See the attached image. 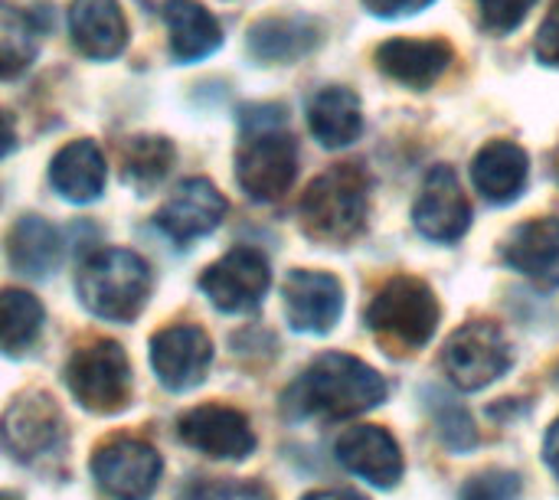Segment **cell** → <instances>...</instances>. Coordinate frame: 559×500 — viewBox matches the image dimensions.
<instances>
[{
	"label": "cell",
	"instance_id": "cell-1",
	"mask_svg": "<svg viewBox=\"0 0 559 500\" xmlns=\"http://www.w3.org/2000/svg\"><path fill=\"white\" fill-rule=\"evenodd\" d=\"M386 393V380L364 360L350 354H324L298 377L285 403L295 416L350 419L380 406Z\"/></svg>",
	"mask_w": 559,
	"mask_h": 500
},
{
	"label": "cell",
	"instance_id": "cell-2",
	"mask_svg": "<svg viewBox=\"0 0 559 500\" xmlns=\"http://www.w3.org/2000/svg\"><path fill=\"white\" fill-rule=\"evenodd\" d=\"M370 177L360 164H337L314 177L301 197L298 216L308 239L324 246H347L367 226Z\"/></svg>",
	"mask_w": 559,
	"mask_h": 500
},
{
	"label": "cell",
	"instance_id": "cell-3",
	"mask_svg": "<svg viewBox=\"0 0 559 500\" xmlns=\"http://www.w3.org/2000/svg\"><path fill=\"white\" fill-rule=\"evenodd\" d=\"M75 291L95 318L128 324L147 305L151 269L138 252L105 249V252H95L82 265L75 278Z\"/></svg>",
	"mask_w": 559,
	"mask_h": 500
},
{
	"label": "cell",
	"instance_id": "cell-4",
	"mask_svg": "<svg viewBox=\"0 0 559 500\" xmlns=\"http://www.w3.org/2000/svg\"><path fill=\"white\" fill-rule=\"evenodd\" d=\"M367 324L390 344L419 350L439 328V301L432 288L416 275L390 278L367 308Z\"/></svg>",
	"mask_w": 559,
	"mask_h": 500
},
{
	"label": "cell",
	"instance_id": "cell-5",
	"mask_svg": "<svg viewBox=\"0 0 559 500\" xmlns=\"http://www.w3.org/2000/svg\"><path fill=\"white\" fill-rule=\"evenodd\" d=\"M66 386L82 409L115 416L131 403V364L121 344L92 341L79 347L66 364Z\"/></svg>",
	"mask_w": 559,
	"mask_h": 500
},
{
	"label": "cell",
	"instance_id": "cell-6",
	"mask_svg": "<svg viewBox=\"0 0 559 500\" xmlns=\"http://www.w3.org/2000/svg\"><path fill=\"white\" fill-rule=\"evenodd\" d=\"M298 174V147L292 134L278 128L246 131V141L236 154V180L255 203L282 200Z\"/></svg>",
	"mask_w": 559,
	"mask_h": 500
},
{
	"label": "cell",
	"instance_id": "cell-7",
	"mask_svg": "<svg viewBox=\"0 0 559 500\" xmlns=\"http://www.w3.org/2000/svg\"><path fill=\"white\" fill-rule=\"evenodd\" d=\"M445 373L465 393L485 390L511 367V344L491 321H472L459 328L442 350Z\"/></svg>",
	"mask_w": 559,
	"mask_h": 500
},
{
	"label": "cell",
	"instance_id": "cell-8",
	"mask_svg": "<svg viewBox=\"0 0 559 500\" xmlns=\"http://www.w3.org/2000/svg\"><path fill=\"white\" fill-rule=\"evenodd\" d=\"M272 285L269 259L259 249L239 246L229 249L219 262H213L200 275L203 295L226 314H246L255 311Z\"/></svg>",
	"mask_w": 559,
	"mask_h": 500
},
{
	"label": "cell",
	"instance_id": "cell-9",
	"mask_svg": "<svg viewBox=\"0 0 559 500\" xmlns=\"http://www.w3.org/2000/svg\"><path fill=\"white\" fill-rule=\"evenodd\" d=\"M160 455L138 439H111L92 459V475L111 500H147L160 481Z\"/></svg>",
	"mask_w": 559,
	"mask_h": 500
},
{
	"label": "cell",
	"instance_id": "cell-10",
	"mask_svg": "<svg viewBox=\"0 0 559 500\" xmlns=\"http://www.w3.org/2000/svg\"><path fill=\"white\" fill-rule=\"evenodd\" d=\"M66 429L56 400L46 393H26L10 403L0 419V445L16 462H36L62 449Z\"/></svg>",
	"mask_w": 559,
	"mask_h": 500
},
{
	"label": "cell",
	"instance_id": "cell-11",
	"mask_svg": "<svg viewBox=\"0 0 559 500\" xmlns=\"http://www.w3.org/2000/svg\"><path fill=\"white\" fill-rule=\"evenodd\" d=\"M180 442L219 462H242L255 452V432L239 409L210 403L180 419Z\"/></svg>",
	"mask_w": 559,
	"mask_h": 500
},
{
	"label": "cell",
	"instance_id": "cell-12",
	"mask_svg": "<svg viewBox=\"0 0 559 500\" xmlns=\"http://www.w3.org/2000/svg\"><path fill=\"white\" fill-rule=\"evenodd\" d=\"M416 229L432 242H455L472 226V206L459 183V174L449 164H439L426 174L423 193L413 206Z\"/></svg>",
	"mask_w": 559,
	"mask_h": 500
},
{
	"label": "cell",
	"instance_id": "cell-13",
	"mask_svg": "<svg viewBox=\"0 0 559 500\" xmlns=\"http://www.w3.org/2000/svg\"><path fill=\"white\" fill-rule=\"evenodd\" d=\"M210 364H213V344L206 331L193 324L164 328L151 341V367L157 380L174 393L193 390L206 377Z\"/></svg>",
	"mask_w": 559,
	"mask_h": 500
},
{
	"label": "cell",
	"instance_id": "cell-14",
	"mask_svg": "<svg viewBox=\"0 0 559 500\" xmlns=\"http://www.w3.org/2000/svg\"><path fill=\"white\" fill-rule=\"evenodd\" d=\"M285 314L301 334H328L344 314V288L328 272L295 269L285 278Z\"/></svg>",
	"mask_w": 559,
	"mask_h": 500
},
{
	"label": "cell",
	"instance_id": "cell-15",
	"mask_svg": "<svg viewBox=\"0 0 559 500\" xmlns=\"http://www.w3.org/2000/svg\"><path fill=\"white\" fill-rule=\"evenodd\" d=\"M226 216V200L223 193L203 180V177H193L187 183L177 187V193L160 206V213L154 216V223L177 242V246H187L200 236H210Z\"/></svg>",
	"mask_w": 559,
	"mask_h": 500
},
{
	"label": "cell",
	"instance_id": "cell-16",
	"mask_svg": "<svg viewBox=\"0 0 559 500\" xmlns=\"http://www.w3.org/2000/svg\"><path fill=\"white\" fill-rule=\"evenodd\" d=\"M334 452H337V462L350 475H357V478H364V481H370L377 488H393L406 472L396 439L380 426H354V429H347L337 439Z\"/></svg>",
	"mask_w": 559,
	"mask_h": 500
},
{
	"label": "cell",
	"instance_id": "cell-17",
	"mask_svg": "<svg viewBox=\"0 0 559 500\" xmlns=\"http://www.w3.org/2000/svg\"><path fill=\"white\" fill-rule=\"evenodd\" d=\"M504 262L540 288H559V216L521 223L504 249Z\"/></svg>",
	"mask_w": 559,
	"mask_h": 500
},
{
	"label": "cell",
	"instance_id": "cell-18",
	"mask_svg": "<svg viewBox=\"0 0 559 500\" xmlns=\"http://www.w3.org/2000/svg\"><path fill=\"white\" fill-rule=\"evenodd\" d=\"M455 49L445 39H386L377 49V69L390 75L400 85L409 88H429L442 79V72L452 66Z\"/></svg>",
	"mask_w": 559,
	"mask_h": 500
},
{
	"label": "cell",
	"instance_id": "cell-19",
	"mask_svg": "<svg viewBox=\"0 0 559 500\" xmlns=\"http://www.w3.org/2000/svg\"><path fill=\"white\" fill-rule=\"evenodd\" d=\"M69 33L82 56L115 59L128 43V23L118 0H72Z\"/></svg>",
	"mask_w": 559,
	"mask_h": 500
},
{
	"label": "cell",
	"instance_id": "cell-20",
	"mask_svg": "<svg viewBox=\"0 0 559 500\" xmlns=\"http://www.w3.org/2000/svg\"><path fill=\"white\" fill-rule=\"evenodd\" d=\"M531 160L514 141H491L472 164V180L488 203H511L524 193Z\"/></svg>",
	"mask_w": 559,
	"mask_h": 500
},
{
	"label": "cell",
	"instance_id": "cell-21",
	"mask_svg": "<svg viewBox=\"0 0 559 500\" xmlns=\"http://www.w3.org/2000/svg\"><path fill=\"white\" fill-rule=\"evenodd\" d=\"M49 183L69 203H92L105 190V157L95 141L66 144L49 167Z\"/></svg>",
	"mask_w": 559,
	"mask_h": 500
},
{
	"label": "cell",
	"instance_id": "cell-22",
	"mask_svg": "<svg viewBox=\"0 0 559 500\" xmlns=\"http://www.w3.org/2000/svg\"><path fill=\"white\" fill-rule=\"evenodd\" d=\"M308 124L324 147H347L364 131L360 98L344 85L321 88L308 105Z\"/></svg>",
	"mask_w": 559,
	"mask_h": 500
},
{
	"label": "cell",
	"instance_id": "cell-23",
	"mask_svg": "<svg viewBox=\"0 0 559 500\" xmlns=\"http://www.w3.org/2000/svg\"><path fill=\"white\" fill-rule=\"evenodd\" d=\"M164 16H167V29H170V52L180 62H197L219 49L223 29H219L216 16L206 7H200L197 0H170L164 7Z\"/></svg>",
	"mask_w": 559,
	"mask_h": 500
},
{
	"label": "cell",
	"instance_id": "cell-24",
	"mask_svg": "<svg viewBox=\"0 0 559 500\" xmlns=\"http://www.w3.org/2000/svg\"><path fill=\"white\" fill-rule=\"evenodd\" d=\"M321 29L305 16H269L249 29V52L262 62H292L311 52Z\"/></svg>",
	"mask_w": 559,
	"mask_h": 500
},
{
	"label": "cell",
	"instance_id": "cell-25",
	"mask_svg": "<svg viewBox=\"0 0 559 500\" xmlns=\"http://www.w3.org/2000/svg\"><path fill=\"white\" fill-rule=\"evenodd\" d=\"M7 255L16 272L43 278L59 265V255H62L59 233L39 216H23L7 236Z\"/></svg>",
	"mask_w": 559,
	"mask_h": 500
},
{
	"label": "cell",
	"instance_id": "cell-26",
	"mask_svg": "<svg viewBox=\"0 0 559 500\" xmlns=\"http://www.w3.org/2000/svg\"><path fill=\"white\" fill-rule=\"evenodd\" d=\"M43 331V305L20 288H7L0 295V354L20 357L26 354Z\"/></svg>",
	"mask_w": 559,
	"mask_h": 500
},
{
	"label": "cell",
	"instance_id": "cell-27",
	"mask_svg": "<svg viewBox=\"0 0 559 500\" xmlns=\"http://www.w3.org/2000/svg\"><path fill=\"white\" fill-rule=\"evenodd\" d=\"M170 164H174V144L167 138L138 134V138H128L121 144L124 180L141 193H147L154 183H160L167 177Z\"/></svg>",
	"mask_w": 559,
	"mask_h": 500
},
{
	"label": "cell",
	"instance_id": "cell-28",
	"mask_svg": "<svg viewBox=\"0 0 559 500\" xmlns=\"http://www.w3.org/2000/svg\"><path fill=\"white\" fill-rule=\"evenodd\" d=\"M36 39L39 33L33 29L29 16L0 0V79H16L29 69L36 56Z\"/></svg>",
	"mask_w": 559,
	"mask_h": 500
},
{
	"label": "cell",
	"instance_id": "cell-29",
	"mask_svg": "<svg viewBox=\"0 0 559 500\" xmlns=\"http://www.w3.org/2000/svg\"><path fill=\"white\" fill-rule=\"evenodd\" d=\"M432 400H436V403H429V413H432V419H436V429H439L442 442H445L449 449H455V452H465V449L478 445V432H475L472 416H468L455 400H449V396L439 393V390H432Z\"/></svg>",
	"mask_w": 559,
	"mask_h": 500
},
{
	"label": "cell",
	"instance_id": "cell-30",
	"mask_svg": "<svg viewBox=\"0 0 559 500\" xmlns=\"http://www.w3.org/2000/svg\"><path fill=\"white\" fill-rule=\"evenodd\" d=\"M459 500H521V475L508 468H488L465 481Z\"/></svg>",
	"mask_w": 559,
	"mask_h": 500
},
{
	"label": "cell",
	"instance_id": "cell-31",
	"mask_svg": "<svg viewBox=\"0 0 559 500\" xmlns=\"http://www.w3.org/2000/svg\"><path fill=\"white\" fill-rule=\"evenodd\" d=\"M537 0H478V10H481V23L485 29L491 33H511L518 29L527 13L534 10Z\"/></svg>",
	"mask_w": 559,
	"mask_h": 500
},
{
	"label": "cell",
	"instance_id": "cell-32",
	"mask_svg": "<svg viewBox=\"0 0 559 500\" xmlns=\"http://www.w3.org/2000/svg\"><path fill=\"white\" fill-rule=\"evenodd\" d=\"M534 52L544 66H557L559 69V0L554 3V10L547 13L540 33H537V43H534Z\"/></svg>",
	"mask_w": 559,
	"mask_h": 500
},
{
	"label": "cell",
	"instance_id": "cell-33",
	"mask_svg": "<svg viewBox=\"0 0 559 500\" xmlns=\"http://www.w3.org/2000/svg\"><path fill=\"white\" fill-rule=\"evenodd\" d=\"M364 3L377 16H403V13H419L432 0H364Z\"/></svg>",
	"mask_w": 559,
	"mask_h": 500
},
{
	"label": "cell",
	"instance_id": "cell-34",
	"mask_svg": "<svg viewBox=\"0 0 559 500\" xmlns=\"http://www.w3.org/2000/svg\"><path fill=\"white\" fill-rule=\"evenodd\" d=\"M544 459H547V465L554 468V475L559 478V419L554 422V429L547 432V442H544Z\"/></svg>",
	"mask_w": 559,
	"mask_h": 500
},
{
	"label": "cell",
	"instance_id": "cell-35",
	"mask_svg": "<svg viewBox=\"0 0 559 500\" xmlns=\"http://www.w3.org/2000/svg\"><path fill=\"white\" fill-rule=\"evenodd\" d=\"M16 147V131H13V124H10V118L0 111V157H7L10 151Z\"/></svg>",
	"mask_w": 559,
	"mask_h": 500
},
{
	"label": "cell",
	"instance_id": "cell-36",
	"mask_svg": "<svg viewBox=\"0 0 559 500\" xmlns=\"http://www.w3.org/2000/svg\"><path fill=\"white\" fill-rule=\"evenodd\" d=\"M229 498H233V488H223V485H200L190 500H229Z\"/></svg>",
	"mask_w": 559,
	"mask_h": 500
},
{
	"label": "cell",
	"instance_id": "cell-37",
	"mask_svg": "<svg viewBox=\"0 0 559 500\" xmlns=\"http://www.w3.org/2000/svg\"><path fill=\"white\" fill-rule=\"evenodd\" d=\"M301 500H367L357 491H347V488H334V491H314V495H305Z\"/></svg>",
	"mask_w": 559,
	"mask_h": 500
},
{
	"label": "cell",
	"instance_id": "cell-38",
	"mask_svg": "<svg viewBox=\"0 0 559 500\" xmlns=\"http://www.w3.org/2000/svg\"><path fill=\"white\" fill-rule=\"evenodd\" d=\"M141 3H144V7H167L170 0H141Z\"/></svg>",
	"mask_w": 559,
	"mask_h": 500
},
{
	"label": "cell",
	"instance_id": "cell-39",
	"mask_svg": "<svg viewBox=\"0 0 559 500\" xmlns=\"http://www.w3.org/2000/svg\"><path fill=\"white\" fill-rule=\"evenodd\" d=\"M0 500H20L16 495H7V491H0Z\"/></svg>",
	"mask_w": 559,
	"mask_h": 500
}]
</instances>
